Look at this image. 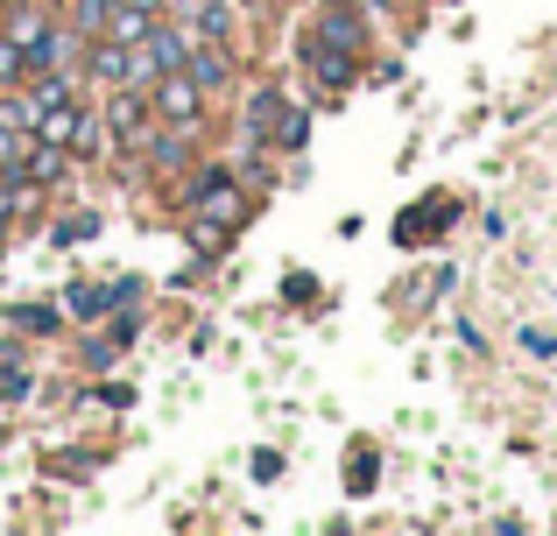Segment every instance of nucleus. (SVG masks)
Instances as JSON below:
<instances>
[{
	"mask_svg": "<svg viewBox=\"0 0 557 536\" xmlns=\"http://www.w3.org/2000/svg\"><path fill=\"white\" fill-rule=\"evenodd\" d=\"M92 99H99V121H107V135H113V163H135L141 141H149V127H156L149 92H135V85H113V92H92Z\"/></svg>",
	"mask_w": 557,
	"mask_h": 536,
	"instance_id": "f257e3e1",
	"label": "nucleus"
},
{
	"mask_svg": "<svg viewBox=\"0 0 557 536\" xmlns=\"http://www.w3.org/2000/svg\"><path fill=\"white\" fill-rule=\"evenodd\" d=\"M297 64H304V78H311V92H318V99H346L360 78H368V64H360L354 50H339V42H325L318 28H304Z\"/></svg>",
	"mask_w": 557,
	"mask_h": 536,
	"instance_id": "f03ea898",
	"label": "nucleus"
},
{
	"mask_svg": "<svg viewBox=\"0 0 557 536\" xmlns=\"http://www.w3.org/2000/svg\"><path fill=\"white\" fill-rule=\"evenodd\" d=\"M149 107H156V121L163 127H190V135H205L212 127V99H205V85L190 78V71H163V78L149 85Z\"/></svg>",
	"mask_w": 557,
	"mask_h": 536,
	"instance_id": "7ed1b4c3",
	"label": "nucleus"
},
{
	"mask_svg": "<svg viewBox=\"0 0 557 536\" xmlns=\"http://www.w3.org/2000/svg\"><path fill=\"white\" fill-rule=\"evenodd\" d=\"M311 28L325 42H339V50H354L360 64L374 57V28H381V14L368 8V0H318L311 8Z\"/></svg>",
	"mask_w": 557,
	"mask_h": 536,
	"instance_id": "20e7f679",
	"label": "nucleus"
},
{
	"mask_svg": "<svg viewBox=\"0 0 557 536\" xmlns=\"http://www.w3.org/2000/svg\"><path fill=\"white\" fill-rule=\"evenodd\" d=\"M50 28H57L50 0H8V8H0V36L22 50L28 71H50Z\"/></svg>",
	"mask_w": 557,
	"mask_h": 536,
	"instance_id": "39448f33",
	"label": "nucleus"
},
{
	"mask_svg": "<svg viewBox=\"0 0 557 536\" xmlns=\"http://www.w3.org/2000/svg\"><path fill=\"white\" fill-rule=\"evenodd\" d=\"M198 149H205V135L156 121V127H149V141H141V155H135V170H141V177H156V184H177L184 170L198 163Z\"/></svg>",
	"mask_w": 557,
	"mask_h": 536,
	"instance_id": "423d86ee",
	"label": "nucleus"
},
{
	"mask_svg": "<svg viewBox=\"0 0 557 536\" xmlns=\"http://www.w3.org/2000/svg\"><path fill=\"white\" fill-rule=\"evenodd\" d=\"M71 170H78V155H71V149H57V141H36V135H28V149H22V163H14V177L42 184V191H64Z\"/></svg>",
	"mask_w": 557,
	"mask_h": 536,
	"instance_id": "0eeeda50",
	"label": "nucleus"
},
{
	"mask_svg": "<svg viewBox=\"0 0 557 536\" xmlns=\"http://www.w3.org/2000/svg\"><path fill=\"white\" fill-rule=\"evenodd\" d=\"M85 92H113V85H127V42H107L99 36L92 50H85Z\"/></svg>",
	"mask_w": 557,
	"mask_h": 536,
	"instance_id": "6e6552de",
	"label": "nucleus"
},
{
	"mask_svg": "<svg viewBox=\"0 0 557 536\" xmlns=\"http://www.w3.org/2000/svg\"><path fill=\"white\" fill-rule=\"evenodd\" d=\"M156 22H163V8H149V0H113V8H107V28H99V36H107V42H141Z\"/></svg>",
	"mask_w": 557,
	"mask_h": 536,
	"instance_id": "1a4fd4ad",
	"label": "nucleus"
},
{
	"mask_svg": "<svg viewBox=\"0 0 557 536\" xmlns=\"http://www.w3.org/2000/svg\"><path fill=\"white\" fill-rule=\"evenodd\" d=\"M78 107H85V99H64V107H42L28 135H36V141H57V149H71V135H78Z\"/></svg>",
	"mask_w": 557,
	"mask_h": 536,
	"instance_id": "9d476101",
	"label": "nucleus"
},
{
	"mask_svg": "<svg viewBox=\"0 0 557 536\" xmlns=\"http://www.w3.org/2000/svg\"><path fill=\"white\" fill-rule=\"evenodd\" d=\"M311 113H318V107H297V99H289V113H283V127H275L269 149H275V155H297L304 141H311Z\"/></svg>",
	"mask_w": 557,
	"mask_h": 536,
	"instance_id": "9b49d317",
	"label": "nucleus"
},
{
	"mask_svg": "<svg viewBox=\"0 0 557 536\" xmlns=\"http://www.w3.org/2000/svg\"><path fill=\"white\" fill-rule=\"evenodd\" d=\"M8 317L22 332H42V339H57V332H64V311H57V303H14Z\"/></svg>",
	"mask_w": 557,
	"mask_h": 536,
	"instance_id": "f8f14e48",
	"label": "nucleus"
},
{
	"mask_svg": "<svg viewBox=\"0 0 557 536\" xmlns=\"http://www.w3.org/2000/svg\"><path fill=\"white\" fill-rule=\"evenodd\" d=\"M99 226H107V220H99L92 205H78V212H64V226H50V240H64V248H71V240H92Z\"/></svg>",
	"mask_w": 557,
	"mask_h": 536,
	"instance_id": "ddd939ff",
	"label": "nucleus"
},
{
	"mask_svg": "<svg viewBox=\"0 0 557 536\" xmlns=\"http://www.w3.org/2000/svg\"><path fill=\"white\" fill-rule=\"evenodd\" d=\"M113 360H121V339H113V332H107V339H85V367H92V374H107Z\"/></svg>",
	"mask_w": 557,
	"mask_h": 536,
	"instance_id": "4468645a",
	"label": "nucleus"
},
{
	"mask_svg": "<svg viewBox=\"0 0 557 536\" xmlns=\"http://www.w3.org/2000/svg\"><path fill=\"white\" fill-rule=\"evenodd\" d=\"M28 78V64H22V50H14L8 36H0V92H8V85H22Z\"/></svg>",
	"mask_w": 557,
	"mask_h": 536,
	"instance_id": "2eb2a0df",
	"label": "nucleus"
},
{
	"mask_svg": "<svg viewBox=\"0 0 557 536\" xmlns=\"http://www.w3.org/2000/svg\"><path fill=\"white\" fill-rule=\"evenodd\" d=\"M522 353H536V360H557V332H544V325H522Z\"/></svg>",
	"mask_w": 557,
	"mask_h": 536,
	"instance_id": "dca6fc26",
	"label": "nucleus"
},
{
	"mask_svg": "<svg viewBox=\"0 0 557 536\" xmlns=\"http://www.w3.org/2000/svg\"><path fill=\"white\" fill-rule=\"evenodd\" d=\"M92 402H107V410H127V402H135V388H127V382H99Z\"/></svg>",
	"mask_w": 557,
	"mask_h": 536,
	"instance_id": "f3484780",
	"label": "nucleus"
},
{
	"mask_svg": "<svg viewBox=\"0 0 557 536\" xmlns=\"http://www.w3.org/2000/svg\"><path fill=\"white\" fill-rule=\"evenodd\" d=\"M368 8L381 14V22H388V14H423V8H431V0H368Z\"/></svg>",
	"mask_w": 557,
	"mask_h": 536,
	"instance_id": "a211bd4d",
	"label": "nucleus"
},
{
	"mask_svg": "<svg viewBox=\"0 0 557 536\" xmlns=\"http://www.w3.org/2000/svg\"><path fill=\"white\" fill-rule=\"evenodd\" d=\"M283 473V452H255V481H275Z\"/></svg>",
	"mask_w": 557,
	"mask_h": 536,
	"instance_id": "6ab92c4d",
	"label": "nucleus"
},
{
	"mask_svg": "<svg viewBox=\"0 0 557 536\" xmlns=\"http://www.w3.org/2000/svg\"><path fill=\"white\" fill-rule=\"evenodd\" d=\"M50 8H57V14H64V8H71V0H50Z\"/></svg>",
	"mask_w": 557,
	"mask_h": 536,
	"instance_id": "aec40b11",
	"label": "nucleus"
},
{
	"mask_svg": "<svg viewBox=\"0 0 557 536\" xmlns=\"http://www.w3.org/2000/svg\"><path fill=\"white\" fill-rule=\"evenodd\" d=\"M0 184H8V163H0Z\"/></svg>",
	"mask_w": 557,
	"mask_h": 536,
	"instance_id": "412c9836",
	"label": "nucleus"
}]
</instances>
